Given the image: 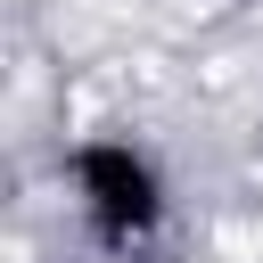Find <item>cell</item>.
<instances>
[{
  "label": "cell",
  "mask_w": 263,
  "mask_h": 263,
  "mask_svg": "<svg viewBox=\"0 0 263 263\" xmlns=\"http://www.w3.org/2000/svg\"><path fill=\"white\" fill-rule=\"evenodd\" d=\"M58 181H66V197H74V222H82V238L99 247V255H148L156 238H164V222H173V181H164V164H156V148L148 140H132V132H82L66 156H58Z\"/></svg>",
  "instance_id": "cell-1"
}]
</instances>
